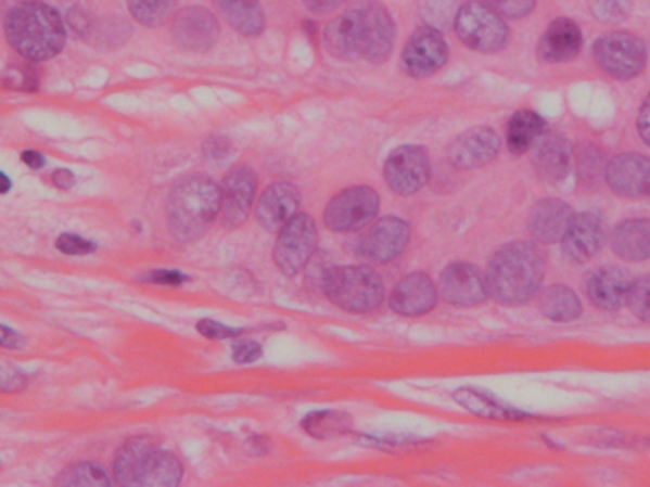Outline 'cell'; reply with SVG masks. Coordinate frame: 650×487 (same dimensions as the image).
Returning <instances> with one entry per match:
<instances>
[{
  "label": "cell",
  "mask_w": 650,
  "mask_h": 487,
  "mask_svg": "<svg viewBox=\"0 0 650 487\" xmlns=\"http://www.w3.org/2000/svg\"><path fill=\"white\" fill-rule=\"evenodd\" d=\"M500 151V138L489 126L470 128L451 141L447 149V158L455 168L475 170L483 168L497 158Z\"/></svg>",
  "instance_id": "e0dca14e"
},
{
  "label": "cell",
  "mask_w": 650,
  "mask_h": 487,
  "mask_svg": "<svg viewBox=\"0 0 650 487\" xmlns=\"http://www.w3.org/2000/svg\"><path fill=\"white\" fill-rule=\"evenodd\" d=\"M629 272L620 267H603L589 274L586 282V294L589 302L601 310H619L627 303V294L632 287Z\"/></svg>",
  "instance_id": "603a6c76"
},
{
  "label": "cell",
  "mask_w": 650,
  "mask_h": 487,
  "mask_svg": "<svg viewBox=\"0 0 650 487\" xmlns=\"http://www.w3.org/2000/svg\"><path fill=\"white\" fill-rule=\"evenodd\" d=\"M303 2L313 14H330V12H335L341 4H345L346 0H303Z\"/></svg>",
  "instance_id": "c3c4849f"
},
{
  "label": "cell",
  "mask_w": 650,
  "mask_h": 487,
  "mask_svg": "<svg viewBox=\"0 0 650 487\" xmlns=\"http://www.w3.org/2000/svg\"><path fill=\"white\" fill-rule=\"evenodd\" d=\"M439 292L453 307H475L487 302L489 286L487 279L475 265L457 261L447 265L439 274Z\"/></svg>",
  "instance_id": "2e32d148"
},
{
  "label": "cell",
  "mask_w": 650,
  "mask_h": 487,
  "mask_svg": "<svg viewBox=\"0 0 650 487\" xmlns=\"http://www.w3.org/2000/svg\"><path fill=\"white\" fill-rule=\"evenodd\" d=\"M323 42L333 57L384 63L396 44V25L379 0H356L343 16L331 20Z\"/></svg>",
  "instance_id": "6da1fadb"
},
{
  "label": "cell",
  "mask_w": 650,
  "mask_h": 487,
  "mask_svg": "<svg viewBox=\"0 0 650 487\" xmlns=\"http://www.w3.org/2000/svg\"><path fill=\"white\" fill-rule=\"evenodd\" d=\"M627 307L632 309L635 317L650 324V274L632 282L627 294Z\"/></svg>",
  "instance_id": "f35d334b"
},
{
  "label": "cell",
  "mask_w": 650,
  "mask_h": 487,
  "mask_svg": "<svg viewBox=\"0 0 650 487\" xmlns=\"http://www.w3.org/2000/svg\"><path fill=\"white\" fill-rule=\"evenodd\" d=\"M58 486H95L107 487L113 484L107 471L93 463H75L67 466L55 479Z\"/></svg>",
  "instance_id": "836d02e7"
},
{
  "label": "cell",
  "mask_w": 650,
  "mask_h": 487,
  "mask_svg": "<svg viewBox=\"0 0 650 487\" xmlns=\"http://www.w3.org/2000/svg\"><path fill=\"white\" fill-rule=\"evenodd\" d=\"M131 27L120 17H107L101 20L100 24H93L92 33L88 40H92L95 47L118 48L130 39Z\"/></svg>",
  "instance_id": "e575fe53"
},
{
  "label": "cell",
  "mask_w": 650,
  "mask_h": 487,
  "mask_svg": "<svg viewBox=\"0 0 650 487\" xmlns=\"http://www.w3.org/2000/svg\"><path fill=\"white\" fill-rule=\"evenodd\" d=\"M455 402L462 406L464 410L472 411L475 415L489 419H518L523 418L520 411L508 408L505 403L498 402L495 396L483 395L474 388H459L455 395Z\"/></svg>",
  "instance_id": "4dcf8cb0"
},
{
  "label": "cell",
  "mask_w": 650,
  "mask_h": 487,
  "mask_svg": "<svg viewBox=\"0 0 650 487\" xmlns=\"http://www.w3.org/2000/svg\"><path fill=\"white\" fill-rule=\"evenodd\" d=\"M421 14L432 27L445 29L451 25L459 10V0H421L419 2Z\"/></svg>",
  "instance_id": "8d00e7d4"
},
{
  "label": "cell",
  "mask_w": 650,
  "mask_h": 487,
  "mask_svg": "<svg viewBox=\"0 0 650 487\" xmlns=\"http://www.w3.org/2000/svg\"><path fill=\"white\" fill-rule=\"evenodd\" d=\"M158 448L156 441L149 436H138L126 441L123 448L116 453L113 472H115V482L120 486H138L139 474L145 464L146 457L153 453V449Z\"/></svg>",
  "instance_id": "4316f807"
},
{
  "label": "cell",
  "mask_w": 650,
  "mask_h": 487,
  "mask_svg": "<svg viewBox=\"0 0 650 487\" xmlns=\"http://www.w3.org/2000/svg\"><path fill=\"white\" fill-rule=\"evenodd\" d=\"M612 252L626 261L650 259V219H626L614 227Z\"/></svg>",
  "instance_id": "d4e9b609"
},
{
  "label": "cell",
  "mask_w": 650,
  "mask_h": 487,
  "mask_svg": "<svg viewBox=\"0 0 650 487\" xmlns=\"http://www.w3.org/2000/svg\"><path fill=\"white\" fill-rule=\"evenodd\" d=\"M318 246V227L313 217L297 214L278 231L272 259L278 271L295 277L305 269Z\"/></svg>",
  "instance_id": "52a82bcc"
},
{
  "label": "cell",
  "mask_w": 650,
  "mask_h": 487,
  "mask_svg": "<svg viewBox=\"0 0 650 487\" xmlns=\"http://www.w3.org/2000/svg\"><path fill=\"white\" fill-rule=\"evenodd\" d=\"M67 24H69L73 31L77 33L80 39L88 40L90 33H92V20H90V16L80 7H75V9H71L67 12Z\"/></svg>",
  "instance_id": "ee69618b"
},
{
  "label": "cell",
  "mask_w": 650,
  "mask_h": 487,
  "mask_svg": "<svg viewBox=\"0 0 650 487\" xmlns=\"http://www.w3.org/2000/svg\"><path fill=\"white\" fill-rule=\"evenodd\" d=\"M351 425V418L341 411H316L303 421L306 433L314 438H331L337 434H345Z\"/></svg>",
  "instance_id": "d6a6232c"
},
{
  "label": "cell",
  "mask_w": 650,
  "mask_h": 487,
  "mask_svg": "<svg viewBox=\"0 0 650 487\" xmlns=\"http://www.w3.org/2000/svg\"><path fill=\"white\" fill-rule=\"evenodd\" d=\"M546 132V123L535 111H518L506 126V143L512 155H525Z\"/></svg>",
  "instance_id": "f1b7e54d"
},
{
  "label": "cell",
  "mask_w": 650,
  "mask_h": 487,
  "mask_svg": "<svg viewBox=\"0 0 650 487\" xmlns=\"http://www.w3.org/2000/svg\"><path fill=\"white\" fill-rule=\"evenodd\" d=\"M584 37L581 27L569 17L553 20L538 42V57L546 63L571 62L581 54Z\"/></svg>",
  "instance_id": "7402d4cb"
},
{
  "label": "cell",
  "mask_w": 650,
  "mask_h": 487,
  "mask_svg": "<svg viewBox=\"0 0 650 487\" xmlns=\"http://www.w3.org/2000/svg\"><path fill=\"white\" fill-rule=\"evenodd\" d=\"M257 174L252 166L240 164L225 176L219 187V221L225 229H237L250 217L257 193Z\"/></svg>",
  "instance_id": "8fae6325"
},
{
  "label": "cell",
  "mask_w": 650,
  "mask_h": 487,
  "mask_svg": "<svg viewBox=\"0 0 650 487\" xmlns=\"http://www.w3.org/2000/svg\"><path fill=\"white\" fill-rule=\"evenodd\" d=\"M432 174L426 149L421 145H404L394 149L384 163L383 176L386 185L399 196L419 193L429 183Z\"/></svg>",
  "instance_id": "7c38bea8"
},
{
  "label": "cell",
  "mask_w": 650,
  "mask_h": 487,
  "mask_svg": "<svg viewBox=\"0 0 650 487\" xmlns=\"http://www.w3.org/2000/svg\"><path fill=\"white\" fill-rule=\"evenodd\" d=\"M301 191L290 181H275L263 191L257 202V221L263 229L278 232L291 217L297 216Z\"/></svg>",
  "instance_id": "44dd1931"
},
{
  "label": "cell",
  "mask_w": 650,
  "mask_h": 487,
  "mask_svg": "<svg viewBox=\"0 0 650 487\" xmlns=\"http://www.w3.org/2000/svg\"><path fill=\"white\" fill-rule=\"evenodd\" d=\"M437 287L426 272H411L392 290L388 305L399 317H422L436 307Z\"/></svg>",
  "instance_id": "d6986e66"
},
{
  "label": "cell",
  "mask_w": 650,
  "mask_h": 487,
  "mask_svg": "<svg viewBox=\"0 0 650 487\" xmlns=\"http://www.w3.org/2000/svg\"><path fill=\"white\" fill-rule=\"evenodd\" d=\"M607 242V221L597 209L574 214L561 239V249L573 264H586Z\"/></svg>",
  "instance_id": "9a60e30c"
},
{
  "label": "cell",
  "mask_w": 650,
  "mask_h": 487,
  "mask_svg": "<svg viewBox=\"0 0 650 487\" xmlns=\"http://www.w3.org/2000/svg\"><path fill=\"white\" fill-rule=\"evenodd\" d=\"M4 33L12 50L33 63L52 60L67 42L62 16L39 0L20 2L10 10Z\"/></svg>",
  "instance_id": "3957f363"
},
{
  "label": "cell",
  "mask_w": 650,
  "mask_h": 487,
  "mask_svg": "<svg viewBox=\"0 0 650 487\" xmlns=\"http://www.w3.org/2000/svg\"><path fill=\"white\" fill-rule=\"evenodd\" d=\"M0 86L7 90H17V92H37L39 71L35 69L33 62L10 65L9 69L0 75Z\"/></svg>",
  "instance_id": "d590c367"
},
{
  "label": "cell",
  "mask_w": 650,
  "mask_h": 487,
  "mask_svg": "<svg viewBox=\"0 0 650 487\" xmlns=\"http://www.w3.org/2000/svg\"><path fill=\"white\" fill-rule=\"evenodd\" d=\"M546 264L540 249L531 242H508L490 257L485 272L489 295L506 307L531 302L543 286Z\"/></svg>",
  "instance_id": "7a4b0ae2"
},
{
  "label": "cell",
  "mask_w": 650,
  "mask_h": 487,
  "mask_svg": "<svg viewBox=\"0 0 650 487\" xmlns=\"http://www.w3.org/2000/svg\"><path fill=\"white\" fill-rule=\"evenodd\" d=\"M594 57L609 77L629 80L641 75L649 55L645 42L637 35L612 31L596 40Z\"/></svg>",
  "instance_id": "ba28073f"
},
{
  "label": "cell",
  "mask_w": 650,
  "mask_h": 487,
  "mask_svg": "<svg viewBox=\"0 0 650 487\" xmlns=\"http://www.w3.org/2000/svg\"><path fill=\"white\" fill-rule=\"evenodd\" d=\"M22 335L14 332L9 325H0V347L4 348H20L22 347Z\"/></svg>",
  "instance_id": "681fc988"
},
{
  "label": "cell",
  "mask_w": 650,
  "mask_h": 487,
  "mask_svg": "<svg viewBox=\"0 0 650 487\" xmlns=\"http://www.w3.org/2000/svg\"><path fill=\"white\" fill-rule=\"evenodd\" d=\"M453 27L460 42L480 54H495L506 47L510 37L502 16L482 0H468L460 4Z\"/></svg>",
  "instance_id": "8992f818"
},
{
  "label": "cell",
  "mask_w": 650,
  "mask_h": 487,
  "mask_svg": "<svg viewBox=\"0 0 650 487\" xmlns=\"http://www.w3.org/2000/svg\"><path fill=\"white\" fill-rule=\"evenodd\" d=\"M263 350L257 341H240L232 348V360L237 363H253L259 360Z\"/></svg>",
  "instance_id": "f6af8a7d"
},
{
  "label": "cell",
  "mask_w": 650,
  "mask_h": 487,
  "mask_svg": "<svg viewBox=\"0 0 650 487\" xmlns=\"http://www.w3.org/2000/svg\"><path fill=\"white\" fill-rule=\"evenodd\" d=\"M219 214V185L206 176H189L177 181L166 204L171 236L181 244L202 239Z\"/></svg>",
  "instance_id": "277c9868"
},
{
  "label": "cell",
  "mask_w": 650,
  "mask_h": 487,
  "mask_svg": "<svg viewBox=\"0 0 650 487\" xmlns=\"http://www.w3.org/2000/svg\"><path fill=\"white\" fill-rule=\"evenodd\" d=\"M130 16L145 27H162L176 12V0H128Z\"/></svg>",
  "instance_id": "1f68e13d"
},
{
  "label": "cell",
  "mask_w": 650,
  "mask_h": 487,
  "mask_svg": "<svg viewBox=\"0 0 650 487\" xmlns=\"http://www.w3.org/2000/svg\"><path fill=\"white\" fill-rule=\"evenodd\" d=\"M196 330H199L204 337L207 339H230V337H238L242 330H234V328H229V325L219 324V322H215V320H200L199 324H196Z\"/></svg>",
  "instance_id": "7bdbcfd3"
},
{
  "label": "cell",
  "mask_w": 650,
  "mask_h": 487,
  "mask_svg": "<svg viewBox=\"0 0 650 487\" xmlns=\"http://www.w3.org/2000/svg\"><path fill=\"white\" fill-rule=\"evenodd\" d=\"M145 280L146 282H153V284H162V286H181L191 279L179 271H154L149 272Z\"/></svg>",
  "instance_id": "bcb514c9"
},
{
  "label": "cell",
  "mask_w": 650,
  "mask_h": 487,
  "mask_svg": "<svg viewBox=\"0 0 650 487\" xmlns=\"http://www.w3.org/2000/svg\"><path fill=\"white\" fill-rule=\"evenodd\" d=\"M573 209L566 202L558 198H544L535 204L528 216V231L540 244L561 242L566 227L573 219Z\"/></svg>",
  "instance_id": "cb8c5ba5"
},
{
  "label": "cell",
  "mask_w": 650,
  "mask_h": 487,
  "mask_svg": "<svg viewBox=\"0 0 650 487\" xmlns=\"http://www.w3.org/2000/svg\"><path fill=\"white\" fill-rule=\"evenodd\" d=\"M183 479V464L174 453L154 448L139 474L138 486L176 487Z\"/></svg>",
  "instance_id": "83f0119b"
},
{
  "label": "cell",
  "mask_w": 650,
  "mask_h": 487,
  "mask_svg": "<svg viewBox=\"0 0 650 487\" xmlns=\"http://www.w3.org/2000/svg\"><path fill=\"white\" fill-rule=\"evenodd\" d=\"M221 35L219 20L202 7L179 10L171 17V39L183 52L204 54L217 44Z\"/></svg>",
  "instance_id": "5bb4252c"
},
{
  "label": "cell",
  "mask_w": 650,
  "mask_h": 487,
  "mask_svg": "<svg viewBox=\"0 0 650 487\" xmlns=\"http://www.w3.org/2000/svg\"><path fill=\"white\" fill-rule=\"evenodd\" d=\"M29 385V377L17 366L0 360V393H20Z\"/></svg>",
  "instance_id": "60d3db41"
},
{
  "label": "cell",
  "mask_w": 650,
  "mask_h": 487,
  "mask_svg": "<svg viewBox=\"0 0 650 487\" xmlns=\"http://www.w3.org/2000/svg\"><path fill=\"white\" fill-rule=\"evenodd\" d=\"M597 22L604 25L622 24L632 12V0H588Z\"/></svg>",
  "instance_id": "74e56055"
},
{
  "label": "cell",
  "mask_w": 650,
  "mask_h": 487,
  "mask_svg": "<svg viewBox=\"0 0 650 487\" xmlns=\"http://www.w3.org/2000/svg\"><path fill=\"white\" fill-rule=\"evenodd\" d=\"M323 295L351 315H366L384 302V282L379 272L364 265L333 267L321 280Z\"/></svg>",
  "instance_id": "5b68a950"
},
{
  "label": "cell",
  "mask_w": 650,
  "mask_h": 487,
  "mask_svg": "<svg viewBox=\"0 0 650 487\" xmlns=\"http://www.w3.org/2000/svg\"><path fill=\"white\" fill-rule=\"evenodd\" d=\"M22 161H24L25 166H29L31 170H40V168H44V164H47V158L39 151H24L22 153Z\"/></svg>",
  "instance_id": "816d5d0a"
},
{
  "label": "cell",
  "mask_w": 650,
  "mask_h": 487,
  "mask_svg": "<svg viewBox=\"0 0 650 487\" xmlns=\"http://www.w3.org/2000/svg\"><path fill=\"white\" fill-rule=\"evenodd\" d=\"M381 208L375 189L368 185L348 187L335 194L323 209V223L333 232H354L368 227Z\"/></svg>",
  "instance_id": "9c48e42d"
},
{
  "label": "cell",
  "mask_w": 650,
  "mask_h": 487,
  "mask_svg": "<svg viewBox=\"0 0 650 487\" xmlns=\"http://www.w3.org/2000/svg\"><path fill=\"white\" fill-rule=\"evenodd\" d=\"M540 310L553 322H573L582 315L581 297L571 287L556 284L540 295Z\"/></svg>",
  "instance_id": "f546056e"
},
{
  "label": "cell",
  "mask_w": 650,
  "mask_h": 487,
  "mask_svg": "<svg viewBox=\"0 0 650 487\" xmlns=\"http://www.w3.org/2000/svg\"><path fill=\"white\" fill-rule=\"evenodd\" d=\"M75 174L73 171L67 170V168H60V170H55L52 174V183H54L58 189H62V191H67L71 187L75 185Z\"/></svg>",
  "instance_id": "f907efd6"
},
{
  "label": "cell",
  "mask_w": 650,
  "mask_h": 487,
  "mask_svg": "<svg viewBox=\"0 0 650 487\" xmlns=\"http://www.w3.org/2000/svg\"><path fill=\"white\" fill-rule=\"evenodd\" d=\"M215 9L242 37L253 39L265 31L267 17L259 0H215Z\"/></svg>",
  "instance_id": "484cf974"
},
{
  "label": "cell",
  "mask_w": 650,
  "mask_h": 487,
  "mask_svg": "<svg viewBox=\"0 0 650 487\" xmlns=\"http://www.w3.org/2000/svg\"><path fill=\"white\" fill-rule=\"evenodd\" d=\"M10 189H12V181L4 171H0V194L9 193Z\"/></svg>",
  "instance_id": "f5cc1de1"
},
{
  "label": "cell",
  "mask_w": 650,
  "mask_h": 487,
  "mask_svg": "<svg viewBox=\"0 0 650 487\" xmlns=\"http://www.w3.org/2000/svg\"><path fill=\"white\" fill-rule=\"evenodd\" d=\"M604 179L620 196L650 198V158L635 153L614 156L607 164Z\"/></svg>",
  "instance_id": "ac0fdd59"
},
{
  "label": "cell",
  "mask_w": 650,
  "mask_h": 487,
  "mask_svg": "<svg viewBox=\"0 0 650 487\" xmlns=\"http://www.w3.org/2000/svg\"><path fill=\"white\" fill-rule=\"evenodd\" d=\"M533 151V166L536 176L544 183L556 185L569 176L573 166V145L565 136L558 132H544L536 141Z\"/></svg>",
  "instance_id": "ffe728a7"
},
{
  "label": "cell",
  "mask_w": 650,
  "mask_h": 487,
  "mask_svg": "<svg viewBox=\"0 0 650 487\" xmlns=\"http://www.w3.org/2000/svg\"><path fill=\"white\" fill-rule=\"evenodd\" d=\"M449 62V44L436 27H421L409 37L402 65L411 78H429Z\"/></svg>",
  "instance_id": "4fadbf2b"
},
{
  "label": "cell",
  "mask_w": 650,
  "mask_h": 487,
  "mask_svg": "<svg viewBox=\"0 0 650 487\" xmlns=\"http://www.w3.org/2000/svg\"><path fill=\"white\" fill-rule=\"evenodd\" d=\"M482 2L500 16L512 17V20L528 16L536 7V0H482Z\"/></svg>",
  "instance_id": "ab89813d"
},
{
  "label": "cell",
  "mask_w": 650,
  "mask_h": 487,
  "mask_svg": "<svg viewBox=\"0 0 650 487\" xmlns=\"http://www.w3.org/2000/svg\"><path fill=\"white\" fill-rule=\"evenodd\" d=\"M637 130H639L641 140L650 148V93L647 95V100L642 101L641 111L637 116Z\"/></svg>",
  "instance_id": "7dc6e473"
},
{
  "label": "cell",
  "mask_w": 650,
  "mask_h": 487,
  "mask_svg": "<svg viewBox=\"0 0 650 487\" xmlns=\"http://www.w3.org/2000/svg\"><path fill=\"white\" fill-rule=\"evenodd\" d=\"M411 239V227L402 217H383L368 225L356 242V254L366 264L386 265L407 248Z\"/></svg>",
  "instance_id": "30bf717a"
},
{
  "label": "cell",
  "mask_w": 650,
  "mask_h": 487,
  "mask_svg": "<svg viewBox=\"0 0 650 487\" xmlns=\"http://www.w3.org/2000/svg\"><path fill=\"white\" fill-rule=\"evenodd\" d=\"M55 248L60 249L65 256H90L95 252V242L82 239L78 234L65 232L60 239L55 240Z\"/></svg>",
  "instance_id": "b9f144b4"
}]
</instances>
